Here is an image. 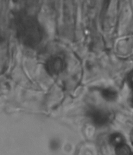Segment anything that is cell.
Masks as SVG:
<instances>
[{
	"label": "cell",
	"instance_id": "6da1fadb",
	"mask_svg": "<svg viewBox=\"0 0 133 155\" xmlns=\"http://www.w3.org/2000/svg\"><path fill=\"white\" fill-rule=\"evenodd\" d=\"M16 24L18 37L24 45L34 47L41 41L42 29L33 16L21 14L17 17Z\"/></svg>",
	"mask_w": 133,
	"mask_h": 155
},
{
	"label": "cell",
	"instance_id": "5b68a950",
	"mask_svg": "<svg viewBox=\"0 0 133 155\" xmlns=\"http://www.w3.org/2000/svg\"><path fill=\"white\" fill-rule=\"evenodd\" d=\"M124 142V138L122 135L119 133H114L111 135L110 137V142L111 144L114 146H118L123 144Z\"/></svg>",
	"mask_w": 133,
	"mask_h": 155
},
{
	"label": "cell",
	"instance_id": "9c48e42d",
	"mask_svg": "<svg viewBox=\"0 0 133 155\" xmlns=\"http://www.w3.org/2000/svg\"><path fill=\"white\" fill-rule=\"evenodd\" d=\"M131 103H132V104L133 105V98H132V99H131Z\"/></svg>",
	"mask_w": 133,
	"mask_h": 155
},
{
	"label": "cell",
	"instance_id": "7a4b0ae2",
	"mask_svg": "<svg viewBox=\"0 0 133 155\" xmlns=\"http://www.w3.org/2000/svg\"><path fill=\"white\" fill-rule=\"evenodd\" d=\"M88 114L94 124L98 127L105 125L109 120V114L103 110L92 109L88 112Z\"/></svg>",
	"mask_w": 133,
	"mask_h": 155
},
{
	"label": "cell",
	"instance_id": "52a82bcc",
	"mask_svg": "<svg viewBox=\"0 0 133 155\" xmlns=\"http://www.w3.org/2000/svg\"><path fill=\"white\" fill-rule=\"evenodd\" d=\"M127 81L128 85L132 87L133 86V71L129 73V74L128 75V78H127Z\"/></svg>",
	"mask_w": 133,
	"mask_h": 155
},
{
	"label": "cell",
	"instance_id": "8992f818",
	"mask_svg": "<svg viewBox=\"0 0 133 155\" xmlns=\"http://www.w3.org/2000/svg\"><path fill=\"white\" fill-rule=\"evenodd\" d=\"M116 151L118 155H129L131 153V149L128 145L122 144L116 146Z\"/></svg>",
	"mask_w": 133,
	"mask_h": 155
},
{
	"label": "cell",
	"instance_id": "3957f363",
	"mask_svg": "<svg viewBox=\"0 0 133 155\" xmlns=\"http://www.w3.org/2000/svg\"><path fill=\"white\" fill-rule=\"evenodd\" d=\"M45 67L49 74L54 75L60 73L63 71L65 64L63 60L59 57H52L47 61Z\"/></svg>",
	"mask_w": 133,
	"mask_h": 155
},
{
	"label": "cell",
	"instance_id": "277c9868",
	"mask_svg": "<svg viewBox=\"0 0 133 155\" xmlns=\"http://www.w3.org/2000/svg\"><path fill=\"white\" fill-rule=\"evenodd\" d=\"M101 94L106 100L109 101H114L117 97V93L116 91L111 88L103 89L101 92Z\"/></svg>",
	"mask_w": 133,
	"mask_h": 155
},
{
	"label": "cell",
	"instance_id": "ba28073f",
	"mask_svg": "<svg viewBox=\"0 0 133 155\" xmlns=\"http://www.w3.org/2000/svg\"><path fill=\"white\" fill-rule=\"evenodd\" d=\"M131 140L133 144V130L131 131Z\"/></svg>",
	"mask_w": 133,
	"mask_h": 155
}]
</instances>
